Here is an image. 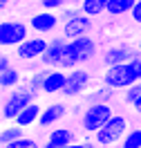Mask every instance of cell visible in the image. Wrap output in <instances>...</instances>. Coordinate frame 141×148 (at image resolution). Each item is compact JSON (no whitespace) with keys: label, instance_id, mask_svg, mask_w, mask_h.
I'll list each match as a JSON object with an SVG mask.
<instances>
[{"label":"cell","instance_id":"obj_23","mask_svg":"<svg viewBox=\"0 0 141 148\" xmlns=\"http://www.w3.org/2000/svg\"><path fill=\"white\" fill-rule=\"evenodd\" d=\"M121 148H141V128H132L121 139Z\"/></svg>","mask_w":141,"mask_h":148},{"label":"cell","instance_id":"obj_33","mask_svg":"<svg viewBox=\"0 0 141 148\" xmlns=\"http://www.w3.org/2000/svg\"><path fill=\"white\" fill-rule=\"evenodd\" d=\"M38 2H40V0H38Z\"/></svg>","mask_w":141,"mask_h":148},{"label":"cell","instance_id":"obj_9","mask_svg":"<svg viewBox=\"0 0 141 148\" xmlns=\"http://www.w3.org/2000/svg\"><path fill=\"white\" fill-rule=\"evenodd\" d=\"M65 47H67V38L65 36H52L49 45H47L45 54L40 56V63L47 70H61L63 65V56H65Z\"/></svg>","mask_w":141,"mask_h":148},{"label":"cell","instance_id":"obj_34","mask_svg":"<svg viewBox=\"0 0 141 148\" xmlns=\"http://www.w3.org/2000/svg\"><path fill=\"white\" fill-rule=\"evenodd\" d=\"M0 11H2V9H0Z\"/></svg>","mask_w":141,"mask_h":148},{"label":"cell","instance_id":"obj_16","mask_svg":"<svg viewBox=\"0 0 141 148\" xmlns=\"http://www.w3.org/2000/svg\"><path fill=\"white\" fill-rule=\"evenodd\" d=\"M47 144H52L56 148H65V146L76 144V137L69 128H52L49 135H47Z\"/></svg>","mask_w":141,"mask_h":148},{"label":"cell","instance_id":"obj_21","mask_svg":"<svg viewBox=\"0 0 141 148\" xmlns=\"http://www.w3.org/2000/svg\"><path fill=\"white\" fill-rule=\"evenodd\" d=\"M27 137L25 135V130L18 128L16 123H9V126H5V128H0V146H7L11 141H18V139Z\"/></svg>","mask_w":141,"mask_h":148},{"label":"cell","instance_id":"obj_6","mask_svg":"<svg viewBox=\"0 0 141 148\" xmlns=\"http://www.w3.org/2000/svg\"><path fill=\"white\" fill-rule=\"evenodd\" d=\"M125 132H128V119H125L123 114H114L112 119L94 135V141H96L99 146H110V144L121 141V139L125 137Z\"/></svg>","mask_w":141,"mask_h":148},{"label":"cell","instance_id":"obj_12","mask_svg":"<svg viewBox=\"0 0 141 148\" xmlns=\"http://www.w3.org/2000/svg\"><path fill=\"white\" fill-rule=\"evenodd\" d=\"M63 27V34L61 36H65L67 40H74V38H83V36H90V32H92V18L90 16H85V14H78L76 18L67 20L65 25H61Z\"/></svg>","mask_w":141,"mask_h":148},{"label":"cell","instance_id":"obj_2","mask_svg":"<svg viewBox=\"0 0 141 148\" xmlns=\"http://www.w3.org/2000/svg\"><path fill=\"white\" fill-rule=\"evenodd\" d=\"M96 56V43H94L90 36H83V38H74V40H67V47H65V56H63V65L61 70H76L81 67L83 63L92 61Z\"/></svg>","mask_w":141,"mask_h":148},{"label":"cell","instance_id":"obj_1","mask_svg":"<svg viewBox=\"0 0 141 148\" xmlns=\"http://www.w3.org/2000/svg\"><path fill=\"white\" fill-rule=\"evenodd\" d=\"M101 81L110 90H128L130 85L139 83L141 81V54L134 56L132 61H128V63H123V65L105 67Z\"/></svg>","mask_w":141,"mask_h":148},{"label":"cell","instance_id":"obj_27","mask_svg":"<svg viewBox=\"0 0 141 148\" xmlns=\"http://www.w3.org/2000/svg\"><path fill=\"white\" fill-rule=\"evenodd\" d=\"M130 18L137 23V25H141V0H137V5H134V9H132Z\"/></svg>","mask_w":141,"mask_h":148},{"label":"cell","instance_id":"obj_31","mask_svg":"<svg viewBox=\"0 0 141 148\" xmlns=\"http://www.w3.org/2000/svg\"><path fill=\"white\" fill-rule=\"evenodd\" d=\"M137 52H139V54H141V36L137 38Z\"/></svg>","mask_w":141,"mask_h":148},{"label":"cell","instance_id":"obj_25","mask_svg":"<svg viewBox=\"0 0 141 148\" xmlns=\"http://www.w3.org/2000/svg\"><path fill=\"white\" fill-rule=\"evenodd\" d=\"M2 148H40V146H38L36 139L22 137V139H18V141H11V144H7V146H2Z\"/></svg>","mask_w":141,"mask_h":148},{"label":"cell","instance_id":"obj_30","mask_svg":"<svg viewBox=\"0 0 141 148\" xmlns=\"http://www.w3.org/2000/svg\"><path fill=\"white\" fill-rule=\"evenodd\" d=\"M16 0H0V9H7V7H11Z\"/></svg>","mask_w":141,"mask_h":148},{"label":"cell","instance_id":"obj_20","mask_svg":"<svg viewBox=\"0 0 141 148\" xmlns=\"http://www.w3.org/2000/svg\"><path fill=\"white\" fill-rule=\"evenodd\" d=\"M22 83V74L16 70V67H9V70H5V72H0V88L2 90H16L18 85Z\"/></svg>","mask_w":141,"mask_h":148},{"label":"cell","instance_id":"obj_18","mask_svg":"<svg viewBox=\"0 0 141 148\" xmlns=\"http://www.w3.org/2000/svg\"><path fill=\"white\" fill-rule=\"evenodd\" d=\"M137 0H110L108 2V14L114 18H121V16H130L134 9Z\"/></svg>","mask_w":141,"mask_h":148},{"label":"cell","instance_id":"obj_5","mask_svg":"<svg viewBox=\"0 0 141 148\" xmlns=\"http://www.w3.org/2000/svg\"><path fill=\"white\" fill-rule=\"evenodd\" d=\"M29 25L22 20H0V47H18L29 38Z\"/></svg>","mask_w":141,"mask_h":148},{"label":"cell","instance_id":"obj_11","mask_svg":"<svg viewBox=\"0 0 141 148\" xmlns=\"http://www.w3.org/2000/svg\"><path fill=\"white\" fill-rule=\"evenodd\" d=\"M134 56H139L137 47L130 45V43H119V45H112L103 52V65L105 67H114V65H123L132 61Z\"/></svg>","mask_w":141,"mask_h":148},{"label":"cell","instance_id":"obj_8","mask_svg":"<svg viewBox=\"0 0 141 148\" xmlns=\"http://www.w3.org/2000/svg\"><path fill=\"white\" fill-rule=\"evenodd\" d=\"M90 83H92V74L83 70V67H76V70H69L67 72V83L65 90H63V97H81L90 90Z\"/></svg>","mask_w":141,"mask_h":148},{"label":"cell","instance_id":"obj_22","mask_svg":"<svg viewBox=\"0 0 141 148\" xmlns=\"http://www.w3.org/2000/svg\"><path fill=\"white\" fill-rule=\"evenodd\" d=\"M123 99H125V103L130 106V108H134V112H139L141 114V81L139 83L130 85L128 90H123Z\"/></svg>","mask_w":141,"mask_h":148},{"label":"cell","instance_id":"obj_14","mask_svg":"<svg viewBox=\"0 0 141 148\" xmlns=\"http://www.w3.org/2000/svg\"><path fill=\"white\" fill-rule=\"evenodd\" d=\"M65 83H67L65 70H49L45 83H43V94H63Z\"/></svg>","mask_w":141,"mask_h":148},{"label":"cell","instance_id":"obj_15","mask_svg":"<svg viewBox=\"0 0 141 148\" xmlns=\"http://www.w3.org/2000/svg\"><path fill=\"white\" fill-rule=\"evenodd\" d=\"M40 112H43V108H40V106L34 101V103H29L27 108H22V110H20V114L14 119V123H16L18 128H22V130L31 128V126H38Z\"/></svg>","mask_w":141,"mask_h":148},{"label":"cell","instance_id":"obj_24","mask_svg":"<svg viewBox=\"0 0 141 148\" xmlns=\"http://www.w3.org/2000/svg\"><path fill=\"white\" fill-rule=\"evenodd\" d=\"M40 7L45 11H58L69 7V0H40Z\"/></svg>","mask_w":141,"mask_h":148},{"label":"cell","instance_id":"obj_32","mask_svg":"<svg viewBox=\"0 0 141 148\" xmlns=\"http://www.w3.org/2000/svg\"><path fill=\"white\" fill-rule=\"evenodd\" d=\"M2 121H5V117H2V108H0V123H2Z\"/></svg>","mask_w":141,"mask_h":148},{"label":"cell","instance_id":"obj_13","mask_svg":"<svg viewBox=\"0 0 141 148\" xmlns=\"http://www.w3.org/2000/svg\"><path fill=\"white\" fill-rule=\"evenodd\" d=\"M67 112H69V110H67L65 103H58V101L56 103H49V106H45L43 112H40L38 126H40V128H54V126L65 117Z\"/></svg>","mask_w":141,"mask_h":148},{"label":"cell","instance_id":"obj_19","mask_svg":"<svg viewBox=\"0 0 141 148\" xmlns=\"http://www.w3.org/2000/svg\"><path fill=\"white\" fill-rule=\"evenodd\" d=\"M108 2H110V0H83L78 9H81V14H85V16L94 18V16L108 14Z\"/></svg>","mask_w":141,"mask_h":148},{"label":"cell","instance_id":"obj_26","mask_svg":"<svg viewBox=\"0 0 141 148\" xmlns=\"http://www.w3.org/2000/svg\"><path fill=\"white\" fill-rule=\"evenodd\" d=\"M78 14H81V9H78V7H72V5H69V7H65V9H61V14H58V16H61V23L65 25L67 20L76 18Z\"/></svg>","mask_w":141,"mask_h":148},{"label":"cell","instance_id":"obj_4","mask_svg":"<svg viewBox=\"0 0 141 148\" xmlns=\"http://www.w3.org/2000/svg\"><path fill=\"white\" fill-rule=\"evenodd\" d=\"M114 117L110 103H96V106H87L83 110V117H81V126H83L85 132H92L96 135L99 130L103 128L108 121Z\"/></svg>","mask_w":141,"mask_h":148},{"label":"cell","instance_id":"obj_17","mask_svg":"<svg viewBox=\"0 0 141 148\" xmlns=\"http://www.w3.org/2000/svg\"><path fill=\"white\" fill-rule=\"evenodd\" d=\"M112 92H114V90H110V88L101 85V88H96V90H90V92H85V94H83V103H85V106L110 103V99H112Z\"/></svg>","mask_w":141,"mask_h":148},{"label":"cell","instance_id":"obj_28","mask_svg":"<svg viewBox=\"0 0 141 148\" xmlns=\"http://www.w3.org/2000/svg\"><path fill=\"white\" fill-rule=\"evenodd\" d=\"M40 148H56V146H52V144H47V141H45ZM65 148H94V146L90 144V141H83V144H78V141H76V144H72V146H65Z\"/></svg>","mask_w":141,"mask_h":148},{"label":"cell","instance_id":"obj_3","mask_svg":"<svg viewBox=\"0 0 141 148\" xmlns=\"http://www.w3.org/2000/svg\"><path fill=\"white\" fill-rule=\"evenodd\" d=\"M36 97H38V90H34V88L22 79V83H20L16 90H11L9 97L5 99V103L0 106V108H2V117H5V121L14 123V119L20 114V110L27 108L29 103H34V101H36Z\"/></svg>","mask_w":141,"mask_h":148},{"label":"cell","instance_id":"obj_10","mask_svg":"<svg viewBox=\"0 0 141 148\" xmlns=\"http://www.w3.org/2000/svg\"><path fill=\"white\" fill-rule=\"evenodd\" d=\"M47 45H49V40H47L45 36H29L22 45L16 47V56H18L20 61H25V63H29V61H40V56L45 54Z\"/></svg>","mask_w":141,"mask_h":148},{"label":"cell","instance_id":"obj_29","mask_svg":"<svg viewBox=\"0 0 141 148\" xmlns=\"http://www.w3.org/2000/svg\"><path fill=\"white\" fill-rule=\"evenodd\" d=\"M9 61H11L9 56L0 54V72H5V70H9V67H11V63H9Z\"/></svg>","mask_w":141,"mask_h":148},{"label":"cell","instance_id":"obj_7","mask_svg":"<svg viewBox=\"0 0 141 148\" xmlns=\"http://www.w3.org/2000/svg\"><path fill=\"white\" fill-rule=\"evenodd\" d=\"M29 29L36 34V36H45L47 34H54L58 29V25H63L61 23V16H58L56 11H45V9H40L36 11V14H31L29 16Z\"/></svg>","mask_w":141,"mask_h":148}]
</instances>
